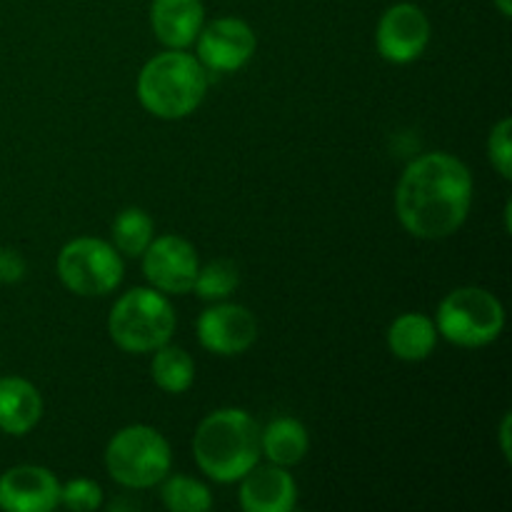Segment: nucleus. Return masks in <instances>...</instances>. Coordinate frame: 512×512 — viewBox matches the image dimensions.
I'll use <instances>...</instances> for the list:
<instances>
[{"label": "nucleus", "mask_w": 512, "mask_h": 512, "mask_svg": "<svg viewBox=\"0 0 512 512\" xmlns=\"http://www.w3.org/2000/svg\"><path fill=\"white\" fill-rule=\"evenodd\" d=\"M473 205L468 165L445 150L418 155L395 188V213L405 233L418 240H445L465 225Z\"/></svg>", "instance_id": "f257e3e1"}, {"label": "nucleus", "mask_w": 512, "mask_h": 512, "mask_svg": "<svg viewBox=\"0 0 512 512\" xmlns=\"http://www.w3.org/2000/svg\"><path fill=\"white\" fill-rule=\"evenodd\" d=\"M193 458L215 483H238L260 463V425L243 408L213 410L195 430Z\"/></svg>", "instance_id": "f03ea898"}, {"label": "nucleus", "mask_w": 512, "mask_h": 512, "mask_svg": "<svg viewBox=\"0 0 512 512\" xmlns=\"http://www.w3.org/2000/svg\"><path fill=\"white\" fill-rule=\"evenodd\" d=\"M208 83V70L193 53L165 48L140 68L135 93L153 118L183 120L200 108Z\"/></svg>", "instance_id": "7ed1b4c3"}, {"label": "nucleus", "mask_w": 512, "mask_h": 512, "mask_svg": "<svg viewBox=\"0 0 512 512\" xmlns=\"http://www.w3.org/2000/svg\"><path fill=\"white\" fill-rule=\"evenodd\" d=\"M178 315L168 295L155 288H133L120 295L108 315V335L125 353H153L173 340Z\"/></svg>", "instance_id": "20e7f679"}, {"label": "nucleus", "mask_w": 512, "mask_h": 512, "mask_svg": "<svg viewBox=\"0 0 512 512\" xmlns=\"http://www.w3.org/2000/svg\"><path fill=\"white\" fill-rule=\"evenodd\" d=\"M105 470L110 480L128 490H148L173 468V450L165 435L150 425L120 428L105 445Z\"/></svg>", "instance_id": "39448f33"}, {"label": "nucleus", "mask_w": 512, "mask_h": 512, "mask_svg": "<svg viewBox=\"0 0 512 512\" xmlns=\"http://www.w3.org/2000/svg\"><path fill=\"white\" fill-rule=\"evenodd\" d=\"M433 323L440 338L458 348H485L503 333L505 308L490 290L463 285L440 300Z\"/></svg>", "instance_id": "423d86ee"}, {"label": "nucleus", "mask_w": 512, "mask_h": 512, "mask_svg": "<svg viewBox=\"0 0 512 512\" xmlns=\"http://www.w3.org/2000/svg\"><path fill=\"white\" fill-rule=\"evenodd\" d=\"M55 270L65 288L80 298H103L118 290L123 283L125 263L123 255L115 250L113 243L103 238H80L68 240L60 248Z\"/></svg>", "instance_id": "0eeeda50"}, {"label": "nucleus", "mask_w": 512, "mask_h": 512, "mask_svg": "<svg viewBox=\"0 0 512 512\" xmlns=\"http://www.w3.org/2000/svg\"><path fill=\"white\" fill-rule=\"evenodd\" d=\"M193 45L195 58L208 73H235L253 60L258 35L243 18L223 15L205 23Z\"/></svg>", "instance_id": "6e6552de"}, {"label": "nucleus", "mask_w": 512, "mask_h": 512, "mask_svg": "<svg viewBox=\"0 0 512 512\" xmlns=\"http://www.w3.org/2000/svg\"><path fill=\"white\" fill-rule=\"evenodd\" d=\"M140 258L150 288L165 295H185L193 290L200 260L198 250L188 238L178 233L155 235Z\"/></svg>", "instance_id": "1a4fd4ad"}, {"label": "nucleus", "mask_w": 512, "mask_h": 512, "mask_svg": "<svg viewBox=\"0 0 512 512\" xmlns=\"http://www.w3.org/2000/svg\"><path fill=\"white\" fill-rule=\"evenodd\" d=\"M433 38L428 13L415 3H395L380 15L375 28V48L393 65L415 63Z\"/></svg>", "instance_id": "9d476101"}, {"label": "nucleus", "mask_w": 512, "mask_h": 512, "mask_svg": "<svg viewBox=\"0 0 512 512\" xmlns=\"http://www.w3.org/2000/svg\"><path fill=\"white\" fill-rule=\"evenodd\" d=\"M195 333H198V343L208 353L218 358H235L255 343L258 320L245 305L220 300L200 313Z\"/></svg>", "instance_id": "9b49d317"}, {"label": "nucleus", "mask_w": 512, "mask_h": 512, "mask_svg": "<svg viewBox=\"0 0 512 512\" xmlns=\"http://www.w3.org/2000/svg\"><path fill=\"white\" fill-rule=\"evenodd\" d=\"M60 505V480L43 465H15L0 475V510L50 512Z\"/></svg>", "instance_id": "f8f14e48"}, {"label": "nucleus", "mask_w": 512, "mask_h": 512, "mask_svg": "<svg viewBox=\"0 0 512 512\" xmlns=\"http://www.w3.org/2000/svg\"><path fill=\"white\" fill-rule=\"evenodd\" d=\"M238 483V500L245 512H290L298 505V483L280 465H253Z\"/></svg>", "instance_id": "ddd939ff"}, {"label": "nucleus", "mask_w": 512, "mask_h": 512, "mask_svg": "<svg viewBox=\"0 0 512 512\" xmlns=\"http://www.w3.org/2000/svg\"><path fill=\"white\" fill-rule=\"evenodd\" d=\"M203 25V0H153L150 3V28L165 48L188 50Z\"/></svg>", "instance_id": "4468645a"}, {"label": "nucleus", "mask_w": 512, "mask_h": 512, "mask_svg": "<svg viewBox=\"0 0 512 512\" xmlns=\"http://www.w3.org/2000/svg\"><path fill=\"white\" fill-rule=\"evenodd\" d=\"M43 418V395L30 380L20 375L0 378V430L13 438H23Z\"/></svg>", "instance_id": "2eb2a0df"}, {"label": "nucleus", "mask_w": 512, "mask_h": 512, "mask_svg": "<svg viewBox=\"0 0 512 512\" xmlns=\"http://www.w3.org/2000/svg\"><path fill=\"white\" fill-rule=\"evenodd\" d=\"M440 335L433 318L425 313H403L390 323L385 343L388 350L403 363H420L433 355Z\"/></svg>", "instance_id": "dca6fc26"}, {"label": "nucleus", "mask_w": 512, "mask_h": 512, "mask_svg": "<svg viewBox=\"0 0 512 512\" xmlns=\"http://www.w3.org/2000/svg\"><path fill=\"white\" fill-rule=\"evenodd\" d=\"M310 435L300 420L275 418L260 428V458L280 468H293L308 455Z\"/></svg>", "instance_id": "f3484780"}, {"label": "nucleus", "mask_w": 512, "mask_h": 512, "mask_svg": "<svg viewBox=\"0 0 512 512\" xmlns=\"http://www.w3.org/2000/svg\"><path fill=\"white\" fill-rule=\"evenodd\" d=\"M150 378L163 393L180 395L193 385L195 380V360L180 345L165 343L153 350V363H150Z\"/></svg>", "instance_id": "a211bd4d"}, {"label": "nucleus", "mask_w": 512, "mask_h": 512, "mask_svg": "<svg viewBox=\"0 0 512 512\" xmlns=\"http://www.w3.org/2000/svg\"><path fill=\"white\" fill-rule=\"evenodd\" d=\"M153 238L155 223L143 208H123L110 225V243L128 258H140Z\"/></svg>", "instance_id": "6ab92c4d"}, {"label": "nucleus", "mask_w": 512, "mask_h": 512, "mask_svg": "<svg viewBox=\"0 0 512 512\" xmlns=\"http://www.w3.org/2000/svg\"><path fill=\"white\" fill-rule=\"evenodd\" d=\"M160 500L170 512H208L213 508L208 485L188 475H165L160 480Z\"/></svg>", "instance_id": "aec40b11"}, {"label": "nucleus", "mask_w": 512, "mask_h": 512, "mask_svg": "<svg viewBox=\"0 0 512 512\" xmlns=\"http://www.w3.org/2000/svg\"><path fill=\"white\" fill-rule=\"evenodd\" d=\"M240 285V270L233 260H210V263L200 265L198 275H195L193 293L200 300H208V303H220V300H228L230 295L238 290Z\"/></svg>", "instance_id": "412c9836"}, {"label": "nucleus", "mask_w": 512, "mask_h": 512, "mask_svg": "<svg viewBox=\"0 0 512 512\" xmlns=\"http://www.w3.org/2000/svg\"><path fill=\"white\" fill-rule=\"evenodd\" d=\"M58 508L73 512H95L103 508V488L90 478H75L60 485Z\"/></svg>", "instance_id": "4be33fe9"}, {"label": "nucleus", "mask_w": 512, "mask_h": 512, "mask_svg": "<svg viewBox=\"0 0 512 512\" xmlns=\"http://www.w3.org/2000/svg\"><path fill=\"white\" fill-rule=\"evenodd\" d=\"M512 120L503 118L500 123L493 125L488 135V158L493 163V168L498 170L500 178L510 180L512 178Z\"/></svg>", "instance_id": "5701e85b"}, {"label": "nucleus", "mask_w": 512, "mask_h": 512, "mask_svg": "<svg viewBox=\"0 0 512 512\" xmlns=\"http://www.w3.org/2000/svg\"><path fill=\"white\" fill-rule=\"evenodd\" d=\"M25 258L15 248H0V283L13 285L25 278Z\"/></svg>", "instance_id": "b1692460"}, {"label": "nucleus", "mask_w": 512, "mask_h": 512, "mask_svg": "<svg viewBox=\"0 0 512 512\" xmlns=\"http://www.w3.org/2000/svg\"><path fill=\"white\" fill-rule=\"evenodd\" d=\"M510 425H512V415L505 413L503 415V423H500V430H498L500 450H503L505 463H510V460H512V453H510Z\"/></svg>", "instance_id": "393cba45"}, {"label": "nucleus", "mask_w": 512, "mask_h": 512, "mask_svg": "<svg viewBox=\"0 0 512 512\" xmlns=\"http://www.w3.org/2000/svg\"><path fill=\"white\" fill-rule=\"evenodd\" d=\"M493 5L498 8V13L503 15V18H510L512 15V0H493Z\"/></svg>", "instance_id": "a878e982"}]
</instances>
